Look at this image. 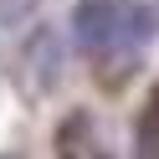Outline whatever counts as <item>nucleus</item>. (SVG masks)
I'll return each instance as SVG.
<instances>
[{
	"label": "nucleus",
	"instance_id": "nucleus-1",
	"mask_svg": "<svg viewBox=\"0 0 159 159\" xmlns=\"http://www.w3.org/2000/svg\"><path fill=\"white\" fill-rule=\"evenodd\" d=\"M154 26H159V11L144 0H77L72 41L93 62H113V57H134L154 36Z\"/></svg>",
	"mask_w": 159,
	"mask_h": 159
},
{
	"label": "nucleus",
	"instance_id": "nucleus-2",
	"mask_svg": "<svg viewBox=\"0 0 159 159\" xmlns=\"http://www.w3.org/2000/svg\"><path fill=\"white\" fill-rule=\"evenodd\" d=\"M57 149H62V159H113V149L103 144L93 113H67L62 134H57Z\"/></svg>",
	"mask_w": 159,
	"mask_h": 159
},
{
	"label": "nucleus",
	"instance_id": "nucleus-3",
	"mask_svg": "<svg viewBox=\"0 0 159 159\" xmlns=\"http://www.w3.org/2000/svg\"><path fill=\"white\" fill-rule=\"evenodd\" d=\"M31 11H36V0H0V31L16 26V21H26Z\"/></svg>",
	"mask_w": 159,
	"mask_h": 159
},
{
	"label": "nucleus",
	"instance_id": "nucleus-4",
	"mask_svg": "<svg viewBox=\"0 0 159 159\" xmlns=\"http://www.w3.org/2000/svg\"><path fill=\"white\" fill-rule=\"evenodd\" d=\"M5 159H11V154H5Z\"/></svg>",
	"mask_w": 159,
	"mask_h": 159
}]
</instances>
